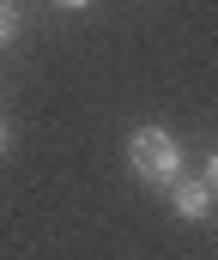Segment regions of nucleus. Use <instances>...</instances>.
Returning a JSON list of instances; mask_svg holds the SVG:
<instances>
[{
    "label": "nucleus",
    "mask_w": 218,
    "mask_h": 260,
    "mask_svg": "<svg viewBox=\"0 0 218 260\" xmlns=\"http://www.w3.org/2000/svg\"><path fill=\"white\" fill-rule=\"evenodd\" d=\"M128 170L145 188H170L182 176V139L170 127H134L128 133Z\"/></svg>",
    "instance_id": "obj_1"
},
{
    "label": "nucleus",
    "mask_w": 218,
    "mask_h": 260,
    "mask_svg": "<svg viewBox=\"0 0 218 260\" xmlns=\"http://www.w3.org/2000/svg\"><path fill=\"white\" fill-rule=\"evenodd\" d=\"M164 194H170V206H176L188 224H206V218H212V188H206L200 176H176Z\"/></svg>",
    "instance_id": "obj_2"
},
{
    "label": "nucleus",
    "mask_w": 218,
    "mask_h": 260,
    "mask_svg": "<svg viewBox=\"0 0 218 260\" xmlns=\"http://www.w3.org/2000/svg\"><path fill=\"white\" fill-rule=\"evenodd\" d=\"M12 37H18V6H6V0H0V49H6Z\"/></svg>",
    "instance_id": "obj_3"
},
{
    "label": "nucleus",
    "mask_w": 218,
    "mask_h": 260,
    "mask_svg": "<svg viewBox=\"0 0 218 260\" xmlns=\"http://www.w3.org/2000/svg\"><path fill=\"white\" fill-rule=\"evenodd\" d=\"M200 182H206V188H212V200H218V151L206 157V170H200Z\"/></svg>",
    "instance_id": "obj_4"
},
{
    "label": "nucleus",
    "mask_w": 218,
    "mask_h": 260,
    "mask_svg": "<svg viewBox=\"0 0 218 260\" xmlns=\"http://www.w3.org/2000/svg\"><path fill=\"white\" fill-rule=\"evenodd\" d=\"M61 12H85V6H97V0H55Z\"/></svg>",
    "instance_id": "obj_5"
},
{
    "label": "nucleus",
    "mask_w": 218,
    "mask_h": 260,
    "mask_svg": "<svg viewBox=\"0 0 218 260\" xmlns=\"http://www.w3.org/2000/svg\"><path fill=\"white\" fill-rule=\"evenodd\" d=\"M0 151H6V121H0Z\"/></svg>",
    "instance_id": "obj_6"
},
{
    "label": "nucleus",
    "mask_w": 218,
    "mask_h": 260,
    "mask_svg": "<svg viewBox=\"0 0 218 260\" xmlns=\"http://www.w3.org/2000/svg\"><path fill=\"white\" fill-rule=\"evenodd\" d=\"M6 6H12V0H6Z\"/></svg>",
    "instance_id": "obj_7"
}]
</instances>
